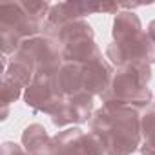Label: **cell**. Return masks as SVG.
<instances>
[{
	"mask_svg": "<svg viewBox=\"0 0 155 155\" xmlns=\"http://www.w3.org/2000/svg\"><path fill=\"white\" fill-rule=\"evenodd\" d=\"M151 79V68L144 60L124 64L113 75L110 88L101 95L102 102H115L133 106L137 110L146 108L151 102V91L148 82Z\"/></svg>",
	"mask_w": 155,
	"mask_h": 155,
	"instance_id": "cell-2",
	"label": "cell"
},
{
	"mask_svg": "<svg viewBox=\"0 0 155 155\" xmlns=\"http://www.w3.org/2000/svg\"><path fill=\"white\" fill-rule=\"evenodd\" d=\"M84 37H93V29H91V26H90L84 18H81V20H73V22L62 26V28L58 29L55 40H58V44L62 46V44H66V42H69V40L84 38Z\"/></svg>",
	"mask_w": 155,
	"mask_h": 155,
	"instance_id": "cell-14",
	"label": "cell"
},
{
	"mask_svg": "<svg viewBox=\"0 0 155 155\" xmlns=\"http://www.w3.org/2000/svg\"><path fill=\"white\" fill-rule=\"evenodd\" d=\"M22 144L28 155H51V139L40 124H31L24 130Z\"/></svg>",
	"mask_w": 155,
	"mask_h": 155,
	"instance_id": "cell-12",
	"label": "cell"
},
{
	"mask_svg": "<svg viewBox=\"0 0 155 155\" xmlns=\"http://www.w3.org/2000/svg\"><path fill=\"white\" fill-rule=\"evenodd\" d=\"M148 35L151 37V40H153V44H155V20L150 22V26H148Z\"/></svg>",
	"mask_w": 155,
	"mask_h": 155,
	"instance_id": "cell-18",
	"label": "cell"
},
{
	"mask_svg": "<svg viewBox=\"0 0 155 155\" xmlns=\"http://www.w3.org/2000/svg\"><path fill=\"white\" fill-rule=\"evenodd\" d=\"M13 60L26 66L33 77L40 73H57L62 66V49H58V40L37 35L20 44Z\"/></svg>",
	"mask_w": 155,
	"mask_h": 155,
	"instance_id": "cell-4",
	"label": "cell"
},
{
	"mask_svg": "<svg viewBox=\"0 0 155 155\" xmlns=\"http://www.w3.org/2000/svg\"><path fill=\"white\" fill-rule=\"evenodd\" d=\"M153 108H155V101H153Z\"/></svg>",
	"mask_w": 155,
	"mask_h": 155,
	"instance_id": "cell-20",
	"label": "cell"
},
{
	"mask_svg": "<svg viewBox=\"0 0 155 155\" xmlns=\"http://www.w3.org/2000/svg\"><path fill=\"white\" fill-rule=\"evenodd\" d=\"M91 110H93V95L81 91L71 97H64L55 108V111L51 113V120L57 128L75 122L81 124L91 117Z\"/></svg>",
	"mask_w": 155,
	"mask_h": 155,
	"instance_id": "cell-8",
	"label": "cell"
},
{
	"mask_svg": "<svg viewBox=\"0 0 155 155\" xmlns=\"http://www.w3.org/2000/svg\"><path fill=\"white\" fill-rule=\"evenodd\" d=\"M90 128L101 137L106 155H131L140 146V113L133 106L106 102L95 111Z\"/></svg>",
	"mask_w": 155,
	"mask_h": 155,
	"instance_id": "cell-1",
	"label": "cell"
},
{
	"mask_svg": "<svg viewBox=\"0 0 155 155\" xmlns=\"http://www.w3.org/2000/svg\"><path fill=\"white\" fill-rule=\"evenodd\" d=\"M111 68L104 58L90 62L82 71V91L90 95H102L111 84Z\"/></svg>",
	"mask_w": 155,
	"mask_h": 155,
	"instance_id": "cell-9",
	"label": "cell"
},
{
	"mask_svg": "<svg viewBox=\"0 0 155 155\" xmlns=\"http://www.w3.org/2000/svg\"><path fill=\"white\" fill-rule=\"evenodd\" d=\"M104 144L93 131L84 133L81 128H68L51 137V155H102Z\"/></svg>",
	"mask_w": 155,
	"mask_h": 155,
	"instance_id": "cell-5",
	"label": "cell"
},
{
	"mask_svg": "<svg viewBox=\"0 0 155 155\" xmlns=\"http://www.w3.org/2000/svg\"><path fill=\"white\" fill-rule=\"evenodd\" d=\"M106 57L111 64L122 68L124 64L144 60L148 64L155 62V44L148 31H140L135 37H130L120 42H111L106 49Z\"/></svg>",
	"mask_w": 155,
	"mask_h": 155,
	"instance_id": "cell-6",
	"label": "cell"
},
{
	"mask_svg": "<svg viewBox=\"0 0 155 155\" xmlns=\"http://www.w3.org/2000/svg\"><path fill=\"white\" fill-rule=\"evenodd\" d=\"M102 58L97 44L93 42V37H84V38H75L66 44H62V60L66 62H77V64H90Z\"/></svg>",
	"mask_w": 155,
	"mask_h": 155,
	"instance_id": "cell-10",
	"label": "cell"
},
{
	"mask_svg": "<svg viewBox=\"0 0 155 155\" xmlns=\"http://www.w3.org/2000/svg\"><path fill=\"white\" fill-rule=\"evenodd\" d=\"M144 148H150V150H155V133H151L148 139H144Z\"/></svg>",
	"mask_w": 155,
	"mask_h": 155,
	"instance_id": "cell-17",
	"label": "cell"
},
{
	"mask_svg": "<svg viewBox=\"0 0 155 155\" xmlns=\"http://www.w3.org/2000/svg\"><path fill=\"white\" fill-rule=\"evenodd\" d=\"M82 71L84 66L77 62H64L57 71V84L64 97H71L82 91Z\"/></svg>",
	"mask_w": 155,
	"mask_h": 155,
	"instance_id": "cell-11",
	"label": "cell"
},
{
	"mask_svg": "<svg viewBox=\"0 0 155 155\" xmlns=\"http://www.w3.org/2000/svg\"><path fill=\"white\" fill-rule=\"evenodd\" d=\"M142 155H155V150H150V148L142 146Z\"/></svg>",
	"mask_w": 155,
	"mask_h": 155,
	"instance_id": "cell-19",
	"label": "cell"
},
{
	"mask_svg": "<svg viewBox=\"0 0 155 155\" xmlns=\"http://www.w3.org/2000/svg\"><path fill=\"white\" fill-rule=\"evenodd\" d=\"M62 99L64 95L60 93V88L57 84V73L35 75L24 93V101L29 108H33L35 111H46L49 115L55 111Z\"/></svg>",
	"mask_w": 155,
	"mask_h": 155,
	"instance_id": "cell-7",
	"label": "cell"
},
{
	"mask_svg": "<svg viewBox=\"0 0 155 155\" xmlns=\"http://www.w3.org/2000/svg\"><path fill=\"white\" fill-rule=\"evenodd\" d=\"M151 133H155V108L153 106L140 115V135L148 139Z\"/></svg>",
	"mask_w": 155,
	"mask_h": 155,
	"instance_id": "cell-15",
	"label": "cell"
},
{
	"mask_svg": "<svg viewBox=\"0 0 155 155\" xmlns=\"http://www.w3.org/2000/svg\"><path fill=\"white\" fill-rule=\"evenodd\" d=\"M42 29V20L31 17L20 2H6L0 6V35L4 53H11L20 48L26 38L37 37Z\"/></svg>",
	"mask_w": 155,
	"mask_h": 155,
	"instance_id": "cell-3",
	"label": "cell"
},
{
	"mask_svg": "<svg viewBox=\"0 0 155 155\" xmlns=\"http://www.w3.org/2000/svg\"><path fill=\"white\" fill-rule=\"evenodd\" d=\"M140 20L131 11H120L113 20V42L126 40L130 37H135L140 33Z\"/></svg>",
	"mask_w": 155,
	"mask_h": 155,
	"instance_id": "cell-13",
	"label": "cell"
},
{
	"mask_svg": "<svg viewBox=\"0 0 155 155\" xmlns=\"http://www.w3.org/2000/svg\"><path fill=\"white\" fill-rule=\"evenodd\" d=\"M0 155H28V151H24V150H22L18 144H15V142H4Z\"/></svg>",
	"mask_w": 155,
	"mask_h": 155,
	"instance_id": "cell-16",
	"label": "cell"
}]
</instances>
